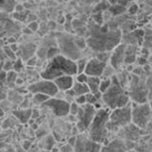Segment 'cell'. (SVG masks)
<instances>
[{
    "mask_svg": "<svg viewBox=\"0 0 152 152\" xmlns=\"http://www.w3.org/2000/svg\"><path fill=\"white\" fill-rule=\"evenodd\" d=\"M74 76L77 75L76 61L67 58L62 54H59L52 59L45 66L44 70L41 72V78L54 81L61 76Z\"/></svg>",
    "mask_w": 152,
    "mask_h": 152,
    "instance_id": "cell-1",
    "label": "cell"
},
{
    "mask_svg": "<svg viewBox=\"0 0 152 152\" xmlns=\"http://www.w3.org/2000/svg\"><path fill=\"white\" fill-rule=\"evenodd\" d=\"M110 110L108 107H100L96 110L93 121L88 128V138L99 142L100 144H105L110 131L107 128V123L110 118Z\"/></svg>",
    "mask_w": 152,
    "mask_h": 152,
    "instance_id": "cell-2",
    "label": "cell"
},
{
    "mask_svg": "<svg viewBox=\"0 0 152 152\" xmlns=\"http://www.w3.org/2000/svg\"><path fill=\"white\" fill-rule=\"evenodd\" d=\"M102 99L110 110L116 107H124L128 102H130L127 91L119 84L115 75L111 77V84L110 88L104 94H102Z\"/></svg>",
    "mask_w": 152,
    "mask_h": 152,
    "instance_id": "cell-3",
    "label": "cell"
},
{
    "mask_svg": "<svg viewBox=\"0 0 152 152\" xmlns=\"http://www.w3.org/2000/svg\"><path fill=\"white\" fill-rule=\"evenodd\" d=\"M131 122V102L121 107H116L110 110V118L107 123V128L110 132H117L124 126Z\"/></svg>",
    "mask_w": 152,
    "mask_h": 152,
    "instance_id": "cell-4",
    "label": "cell"
},
{
    "mask_svg": "<svg viewBox=\"0 0 152 152\" xmlns=\"http://www.w3.org/2000/svg\"><path fill=\"white\" fill-rule=\"evenodd\" d=\"M129 91H127L129 99L131 97L136 104L146 102L148 97V90L146 88L144 81L140 78V76L132 74L129 76Z\"/></svg>",
    "mask_w": 152,
    "mask_h": 152,
    "instance_id": "cell-5",
    "label": "cell"
},
{
    "mask_svg": "<svg viewBox=\"0 0 152 152\" xmlns=\"http://www.w3.org/2000/svg\"><path fill=\"white\" fill-rule=\"evenodd\" d=\"M58 48L62 55L73 61H77L81 58V51L76 44L75 37L69 34H61L58 37Z\"/></svg>",
    "mask_w": 152,
    "mask_h": 152,
    "instance_id": "cell-6",
    "label": "cell"
},
{
    "mask_svg": "<svg viewBox=\"0 0 152 152\" xmlns=\"http://www.w3.org/2000/svg\"><path fill=\"white\" fill-rule=\"evenodd\" d=\"M152 117V110L149 104L142 102L132 107L131 104V122L139 128H145Z\"/></svg>",
    "mask_w": 152,
    "mask_h": 152,
    "instance_id": "cell-7",
    "label": "cell"
},
{
    "mask_svg": "<svg viewBox=\"0 0 152 152\" xmlns=\"http://www.w3.org/2000/svg\"><path fill=\"white\" fill-rule=\"evenodd\" d=\"M96 113V108L93 104H85L79 107L78 113H77V129L79 132H86L88 130V126L93 121L94 114Z\"/></svg>",
    "mask_w": 152,
    "mask_h": 152,
    "instance_id": "cell-8",
    "label": "cell"
},
{
    "mask_svg": "<svg viewBox=\"0 0 152 152\" xmlns=\"http://www.w3.org/2000/svg\"><path fill=\"white\" fill-rule=\"evenodd\" d=\"M28 91L30 94H47L50 97L56 96L59 93V90L57 88L55 83L51 80H46L42 79L39 80L33 84H31L28 87Z\"/></svg>",
    "mask_w": 152,
    "mask_h": 152,
    "instance_id": "cell-9",
    "label": "cell"
},
{
    "mask_svg": "<svg viewBox=\"0 0 152 152\" xmlns=\"http://www.w3.org/2000/svg\"><path fill=\"white\" fill-rule=\"evenodd\" d=\"M43 105L49 107L56 116L59 117L66 116L70 113V102L66 99H60V97H50L47 102L43 104Z\"/></svg>",
    "mask_w": 152,
    "mask_h": 152,
    "instance_id": "cell-10",
    "label": "cell"
},
{
    "mask_svg": "<svg viewBox=\"0 0 152 152\" xmlns=\"http://www.w3.org/2000/svg\"><path fill=\"white\" fill-rule=\"evenodd\" d=\"M125 48H126V45L124 43L120 42L110 52V64L114 70H119V69L122 67V65L124 64Z\"/></svg>",
    "mask_w": 152,
    "mask_h": 152,
    "instance_id": "cell-11",
    "label": "cell"
},
{
    "mask_svg": "<svg viewBox=\"0 0 152 152\" xmlns=\"http://www.w3.org/2000/svg\"><path fill=\"white\" fill-rule=\"evenodd\" d=\"M107 65V63L100 61L97 58H91L88 60L84 73L88 77H99L100 78L104 74Z\"/></svg>",
    "mask_w": 152,
    "mask_h": 152,
    "instance_id": "cell-12",
    "label": "cell"
},
{
    "mask_svg": "<svg viewBox=\"0 0 152 152\" xmlns=\"http://www.w3.org/2000/svg\"><path fill=\"white\" fill-rule=\"evenodd\" d=\"M55 83L57 88L59 90V91H67L69 90H71L72 87L74 85V78L73 76H61L59 78L55 79L53 81Z\"/></svg>",
    "mask_w": 152,
    "mask_h": 152,
    "instance_id": "cell-13",
    "label": "cell"
},
{
    "mask_svg": "<svg viewBox=\"0 0 152 152\" xmlns=\"http://www.w3.org/2000/svg\"><path fill=\"white\" fill-rule=\"evenodd\" d=\"M137 53H138V46L137 45H126L124 64L132 65L133 63H135L137 59Z\"/></svg>",
    "mask_w": 152,
    "mask_h": 152,
    "instance_id": "cell-14",
    "label": "cell"
},
{
    "mask_svg": "<svg viewBox=\"0 0 152 152\" xmlns=\"http://www.w3.org/2000/svg\"><path fill=\"white\" fill-rule=\"evenodd\" d=\"M14 116L19 120L21 123H27L29 122L31 119V115H32V110L30 108H19L13 111Z\"/></svg>",
    "mask_w": 152,
    "mask_h": 152,
    "instance_id": "cell-15",
    "label": "cell"
},
{
    "mask_svg": "<svg viewBox=\"0 0 152 152\" xmlns=\"http://www.w3.org/2000/svg\"><path fill=\"white\" fill-rule=\"evenodd\" d=\"M72 91H73L75 96L87 94L88 93H90V88H88V85L86 83H79L77 81L74 82V85L72 87Z\"/></svg>",
    "mask_w": 152,
    "mask_h": 152,
    "instance_id": "cell-16",
    "label": "cell"
},
{
    "mask_svg": "<svg viewBox=\"0 0 152 152\" xmlns=\"http://www.w3.org/2000/svg\"><path fill=\"white\" fill-rule=\"evenodd\" d=\"M100 152H125V150L122 143H120L118 140H115L107 146H102Z\"/></svg>",
    "mask_w": 152,
    "mask_h": 152,
    "instance_id": "cell-17",
    "label": "cell"
},
{
    "mask_svg": "<svg viewBox=\"0 0 152 152\" xmlns=\"http://www.w3.org/2000/svg\"><path fill=\"white\" fill-rule=\"evenodd\" d=\"M99 84H100V78L99 77H88L87 85L90 88V93L96 94L99 91Z\"/></svg>",
    "mask_w": 152,
    "mask_h": 152,
    "instance_id": "cell-18",
    "label": "cell"
},
{
    "mask_svg": "<svg viewBox=\"0 0 152 152\" xmlns=\"http://www.w3.org/2000/svg\"><path fill=\"white\" fill-rule=\"evenodd\" d=\"M102 147V144L94 141V140H91L88 137L87 141H86V144H85L84 152H100Z\"/></svg>",
    "mask_w": 152,
    "mask_h": 152,
    "instance_id": "cell-19",
    "label": "cell"
},
{
    "mask_svg": "<svg viewBox=\"0 0 152 152\" xmlns=\"http://www.w3.org/2000/svg\"><path fill=\"white\" fill-rule=\"evenodd\" d=\"M16 3V0H0V11L5 13L12 12Z\"/></svg>",
    "mask_w": 152,
    "mask_h": 152,
    "instance_id": "cell-20",
    "label": "cell"
},
{
    "mask_svg": "<svg viewBox=\"0 0 152 152\" xmlns=\"http://www.w3.org/2000/svg\"><path fill=\"white\" fill-rule=\"evenodd\" d=\"M142 44L146 49L152 48V26L144 30V36H143Z\"/></svg>",
    "mask_w": 152,
    "mask_h": 152,
    "instance_id": "cell-21",
    "label": "cell"
},
{
    "mask_svg": "<svg viewBox=\"0 0 152 152\" xmlns=\"http://www.w3.org/2000/svg\"><path fill=\"white\" fill-rule=\"evenodd\" d=\"M50 99V96L44 94H33V102L36 104H43L45 102Z\"/></svg>",
    "mask_w": 152,
    "mask_h": 152,
    "instance_id": "cell-22",
    "label": "cell"
},
{
    "mask_svg": "<svg viewBox=\"0 0 152 152\" xmlns=\"http://www.w3.org/2000/svg\"><path fill=\"white\" fill-rule=\"evenodd\" d=\"M87 62L88 60L85 58H80L76 61V65H77V74H81L84 73L86 66H87Z\"/></svg>",
    "mask_w": 152,
    "mask_h": 152,
    "instance_id": "cell-23",
    "label": "cell"
},
{
    "mask_svg": "<svg viewBox=\"0 0 152 152\" xmlns=\"http://www.w3.org/2000/svg\"><path fill=\"white\" fill-rule=\"evenodd\" d=\"M111 84V78H105L100 80V84H99V91L102 94H104L105 91L110 88V86Z\"/></svg>",
    "mask_w": 152,
    "mask_h": 152,
    "instance_id": "cell-24",
    "label": "cell"
},
{
    "mask_svg": "<svg viewBox=\"0 0 152 152\" xmlns=\"http://www.w3.org/2000/svg\"><path fill=\"white\" fill-rule=\"evenodd\" d=\"M123 10H125V6H122V5H120L118 3L113 5V7L110 8V12L113 15H120V14L124 12Z\"/></svg>",
    "mask_w": 152,
    "mask_h": 152,
    "instance_id": "cell-25",
    "label": "cell"
},
{
    "mask_svg": "<svg viewBox=\"0 0 152 152\" xmlns=\"http://www.w3.org/2000/svg\"><path fill=\"white\" fill-rule=\"evenodd\" d=\"M23 67H24V64H23V60L21 58H17L16 60H14V64H13V71L14 72L19 73V72L22 71Z\"/></svg>",
    "mask_w": 152,
    "mask_h": 152,
    "instance_id": "cell-26",
    "label": "cell"
},
{
    "mask_svg": "<svg viewBox=\"0 0 152 152\" xmlns=\"http://www.w3.org/2000/svg\"><path fill=\"white\" fill-rule=\"evenodd\" d=\"M60 54V50L58 47H51L48 49L47 51V58L48 59H52L54 57H56L57 55H59Z\"/></svg>",
    "mask_w": 152,
    "mask_h": 152,
    "instance_id": "cell-27",
    "label": "cell"
},
{
    "mask_svg": "<svg viewBox=\"0 0 152 152\" xmlns=\"http://www.w3.org/2000/svg\"><path fill=\"white\" fill-rule=\"evenodd\" d=\"M86 99H87V104H93V105H94L97 102H99L97 97L94 96V94H91V93H88L87 94H86Z\"/></svg>",
    "mask_w": 152,
    "mask_h": 152,
    "instance_id": "cell-28",
    "label": "cell"
},
{
    "mask_svg": "<svg viewBox=\"0 0 152 152\" xmlns=\"http://www.w3.org/2000/svg\"><path fill=\"white\" fill-rule=\"evenodd\" d=\"M17 80V73L14 71H9L7 72V78L6 82L7 83H15Z\"/></svg>",
    "mask_w": 152,
    "mask_h": 152,
    "instance_id": "cell-29",
    "label": "cell"
},
{
    "mask_svg": "<svg viewBox=\"0 0 152 152\" xmlns=\"http://www.w3.org/2000/svg\"><path fill=\"white\" fill-rule=\"evenodd\" d=\"M79 107L80 105L77 104L76 102H70V113L69 114H72V115H77L78 113V110H79Z\"/></svg>",
    "mask_w": 152,
    "mask_h": 152,
    "instance_id": "cell-30",
    "label": "cell"
},
{
    "mask_svg": "<svg viewBox=\"0 0 152 152\" xmlns=\"http://www.w3.org/2000/svg\"><path fill=\"white\" fill-rule=\"evenodd\" d=\"M4 53L6 54L7 57L9 58L10 60H16V53H14L12 50H11V48L9 46H6V47H4Z\"/></svg>",
    "mask_w": 152,
    "mask_h": 152,
    "instance_id": "cell-31",
    "label": "cell"
},
{
    "mask_svg": "<svg viewBox=\"0 0 152 152\" xmlns=\"http://www.w3.org/2000/svg\"><path fill=\"white\" fill-rule=\"evenodd\" d=\"M13 64H14V60H8L3 64V69L5 72H9L13 70Z\"/></svg>",
    "mask_w": 152,
    "mask_h": 152,
    "instance_id": "cell-32",
    "label": "cell"
},
{
    "mask_svg": "<svg viewBox=\"0 0 152 152\" xmlns=\"http://www.w3.org/2000/svg\"><path fill=\"white\" fill-rule=\"evenodd\" d=\"M29 29L32 31V32L34 33V32H37V31L39 30V24H38V22L37 21H31V22H29L28 23V26H27Z\"/></svg>",
    "mask_w": 152,
    "mask_h": 152,
    "instance_id": "cell-33",
    "label": "cell"
},
{
    "mask_svg": "<svg viewBox=\"0 0 152 152\" xmlns=\"http://www.w3.org/2000/svg\"><path fill=\"white\" fill-rule=\"evenodd\" d=\"M74 102H76L79 105H82V104H87V99H86V94H82V96H75V100H74Z\"/></svg>",
    "mask_w": 152,
    "mask_h": 152,
    "instance_id": "cell-34",
    "label": "cell"
},
{
    "mask_svg": "<svg viewBox=\"0 0 152 152\" xmlns=\"http://www.w3.org/2000/svg\"><path fill=\"white\" fill-rule=\"evenodd\" d=\"M127 12L130 14V15H134L138 12V5L136 3H132L129 5V7L127 8Z\"/></svg>",
    "mask_w": 152,
    "mask_h": 152,
    "instance_id": "cell-35",
    "label": "cell"
},
{
    "mask_svg": "<svg viewBox=\"0 0 152 152\" xmlns=\"http://www.w3.org/2000/svg\"><path fill=\"white\" fill-rule=\"evenodd\" d=\"M88 76L86 75L85 73H81V74H77V82L79 83H86L87 84V81H88Z\"/></svg>",
    "mask_w": 152,
    "mask_h": 152,
    "instance_id": "cell-36",
    "label": "cell"
},
{
    "mask_svg": "<svg viewBox=\"0 0 152 152\" xmlns=\"http://www.w3.org/2000/svg\"><path fill=\"white\" fill-rule=\"evenodd\" d=\"M60 151L61 152H74V147L73 146H71L70 144H64L62 146L61 148H60Z\"/></svg>",
    "mask_w": 152,
    "mask_h": 152,
    "instance_id": "cell-37",
    "label": "cell"
},
{
    "mask_svg": "<svg viewBox=\"0 0 152 152\" xmlns=\"http://www.w3.org/2000/svg\"><path fill=\"white\" fill-rule=\"evenodd\" d=\"M37 57L36 56H32V57H30L29 59L27 60L26 61V64H27V66H29V67H33V66H35L36 65V63H37Z\"/></svg>",
    "mask_w": 152,
    "mask_h": 152,
    "instance_id": "cell-38",
    "label": "cell"
},
{
    "mask_svg": "<svg viewBox=\"0 0 152 152\" xmlns=\"http://www.w3.org/2000/svg\"><path fill=\"white\" fill-rule=\"evenodd\" d=\"M7 78V72H5L4 70H0V82L5 83L6 82Z\"/></svg>",
    "mask_w": 152,
    "mask_h": 152,
    "instance_id": "cell-39",
    "label": "cell"
},
{
    "mask_svg": "<svg viewBox=\"0 0 152 152\" xmlns=\"http://www.w3.org/2000/svg\"><path fill=\"white\" fill-rule=\"evenodd\" d=\"M76 140H77V135H73L71 137V138H69L68 140V143L70 144L71 146H75V143H76Z\"/></svg>",
    "mask_w": 152,
    "mask_h": 152,
    "instance_id": "cell-40",
    "label": "cell"
},
{
    "mask_svg": "<svg viewBox=\"0 0 152 152\" xmlns=\"http://www.w3.org/2000/svg\"><path fill=\"white\" fill-rule=\"evenodd\" d=\"M39 116V111L38 110H32V115H31V118H37Z\"/></svg>",
    "mask_w": 152,
    "mask_h": 152,
    "instance_id": "cell-41",
    "label": "cell"
},
{
    "mask_svg": "<svg viewBox=\"0 0 152 152\" xmlns=\"http://www.w3.org/2000/svg\"><path fill=\"white\" fill-rule=\"evenodd\" d=\"M23 145H24V146H23V147H24V149H29V147H30V142L29 141H25Z\"/></svg>",
    "mask_w": 152,
    "mask_h": 152,
    "instance_id": "cell-42",
    "label": "cell"
},
{
    "mask_svg": "<svg viewBox=\"0 0 152 152\" xmlns=\"http://www.w3.org/2000/svg\"><path fill=\"white\" fill-rule=\"evenodd\" d=\"M107 1H108V3H110V4L114 5V4H117V3H118L119 0H107Z\"/></svg>",
    "mask_w": 152,
    "mask_h": 152,
    "instance_id": "cell-43",
    "label": "cell"
},
{
    "mask_svg": "<svg viewBox=\"0 0 152 152\" xmlns=\"http://www.w3.org/2000/svg\"><path fill=\"white\" fill-rule=\"evenodd\" d=\"M23 32H24L25 34H32V33H33L32 31H31V30H30V29H29V28H28V27H26V28H25V29L23 30Z\"/></svg>",
    "mask_w": 152,
    "mask_h": 152,
    "instance_id": "cell-44",
    "label": "cell"
},
{
    "mask_svg": "<svg viewBox=\"0 0 152 152\" xmlns=\"http://www.w3.org/2000/svg\"><path fill=\"white\" fill-rule=\"evenodd\" d=\"M4 115H5V111L3 110V107H0V118L3 117Z\"/></svg>",
    "mask_w": 152,
    "mask_h": 152,
    "instance_id": "cell-45",
    "label": "cell"
},
{
    "mask_svg": "<svg viewBox=\"0 0 152 152\" xmlns=\"http://www.w3.org/2000/svg\"><path fill=\"white\" fill-rule=\"evenodd\" d=\"M51 152H60V149L57 147H52L51 148Z\"/></svg>",
    "mask_w": 152,
    "mask_h": 152,
    "instance_id": "cell-46",
    "label": "cell"
},
{
    "mask_svg": "<svg viewBox=\"0 0 152 152\" xmlns=\"http://www.w3.org/2000/svg\"><path fill=\"white\" fill-rule=\"evenodd\" d=\"M3 152H15V151H14L13 149H8V150H5Z\"/></svg>",
    "mask_w": 152,
    "mask_h": 152,
    "instance_id": "cell-47",
    "label": "cell"
},
{
    "mask_svg": "<svg viewBox=\"0 0 152 152\" xmlns=\"http://www.w3.org/2000/svg\"><path fill=\"white\" fill-rule=\"evenodd\" d=\"M16 1H21V2H28L30 0H16Z\"/></svg>",
    "mask_w": 152,
    "mask_h": 152,
    "instance_id": "cell-48",
    "label": "cell"
},
{
    "mask_svg": "<svg viewBox=\"0 0 152 152\" xmlns=\"http://www.w3.org/2000/svg\"><path fill=\"white\" fill-rule=\"evenodd\" d=\"M149 107H150V108H151V110H152V99H151V102H149Z\"/></svg>",
    "mask_w": 152,
    "mask_h": 152,
    "instance_id": "cell-49",
    "label": "cell"
},
{
    "mask_svg": "<svg viewBox=\"0 0 152 152\" xmlns=\"http://www.w3.org/2000/svg\"><path fill=\"white\" fill-rule=\"evenodd\" d=\"M126 152H136V151H134V150H128V151H126Z\"/></svg>",
    "mask_w": 152,
    "mask_h": 152,
    "instance_id": "cell-50",
    "label": "cell"
},
{
    "mask_svg": "<svg viewBox=\"0 0 152 152\" xmlns=\"http://www.w3.org/2000/svg\"><path fill=\"white\" fill-rule=\"evenodd\" d=\"M2 131V128H1V126H0V132H1Z\"/></svg>",
    "mask_w": 152,
    "mask_h": 152,
    "instance_id": "cell-51",
    "label": "cell"
},
{
    "mask_svg": "<svg viewBox=\"0 0 152 152\" xmlns=\"http://www.w3.org/2000/svg\"><path fill=\"white\" fill-rule=\"evenodd\" d=\"M151 26H152V18H151Z\"/></svg>",
    "mask_w": 152,
    "mask_h": 152,
    "instance_id": "cell-52",
    "label": "cell"
},
{
    "mask_svg": "<svg viewBox=\"0 0 152 152\" xmlns=\"http://www.w3.org/2000/svg\"><path fill=\"white\" fill-rule=\"evenodd\" d=\"M151 141H152V136H151Z\"/></svg>",
    "mask_w": 152,
    "mask_h": 152,
    "instance_id": "cell-53",
    "label": "cell"
}]
</instances>
